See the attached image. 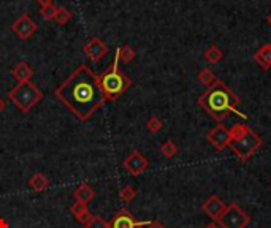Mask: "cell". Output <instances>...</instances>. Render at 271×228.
I'll list each match as a JSON object with an SVG mask.
<instances>
[{"label": "cell", "mask_w": 271, "mask_h": 228, "mask_svg": "<svg viewBox=\"0 0 271 228\" xmlns=\"http://www.w3.org/2000/svg\"><path fill=\"white\" fill-rule=\"evenodd\" d=\"M11 75L17 80V83L22 81H30V78L33 76V68L27 62H17L11 68Z\"/></svg>", "instance_id": "14"}, {"label": "cell", "mask_w": 271, "mask_h": 228, "mask_svg": "<svg viewBox=\"0 0 271 228\" xmlns=\"http://www.w3.org/2000/svg\"><path fill=\"white\" fill-rule=\"evenodd\" d=\"M91 217H92V214L89 213V209H87V211H86V213L80 214V216H78V217H75V219H76V221H78V222H80V224L86 225L87 222H89V221H91Z\"/></svg>", "instance_id": "27"}, {"label": "cell", "mask_w": 271, "mask_h": 228, "mask_svg": "<svg viewBox=\"0 0 271 228\" xmlns=\"http://www.w3.org/2000/svg\"><path fill=\"white\" fill-rule=\"evenodd\" d=\"M37 3L40 6H46V5H52V0H37Z\"/></svg>", "instance_id": "29"}, {"label": "cell", "mask_w": 271, "mask_h": 228, "mask_svg": "<svg viewBox=\"0 0 271 228\" xmlns=\"http://www.w3.org/2000/svg\"><path fill=\"white\" fill-rule=\"evenodd\" d=\"M54 94L81 122L91 119L95 111L107 102L100 84V76L95 75L86 64L78 67L57 87Z\"/></svg>", "instance_id": "1"}, {"label": "cell", "mask_w": 271, "mask_h": 228, "mask_svg": "<svg viewBox=\"0 0 271 228\" xmlns=\"http://www.w3.org/2000/svg\"><path fill=\"white\" fill-rule=\"evenodd\" d=\"M84 228H110V227H108V222L100 216H92L91 221L84 225Z\"/></svg>", "instance_id": "23"}, {"label": "cell", "mask_w": 271, "mask_h": 228, "mask_svg": "<svg viewBox=\"0 0 271 228\" xmlns=\"http://www.w3.org/2000/svg\"><path fill=\"white\" fill-rule=\"evenodd\" d=\"M108 46L107 43L100 38H92L84 45V54L89 57L92 62H100V60L107 56Z\"/></svg>", "instance_id": "11"}, {"label": "cell", "mask_w": 271, "mask_h": 228, "mask_svg": "<svg viewBox=\"0 0 271 228\" xmlns=\"http://www.w3.org/2000/svg\"><path fill=\"white\" fill-rule=\"evenodd\" d=\"M151 222H139L135 221V217L130 214L127 209H119V211L113 216V219L108 222L110 228H141L147 227Z\"/></svg>", "instance_id": "7"}, {"label": "cell", "mask_w": 271, "mask_h": 228, "mask_svg": "<svg viewBox=\"0 0 271 228\" xmlns=\"http://www.w3.org/2000/svg\"><path fill=\"white\" fill-rule=\"evenodd\" d=\"M87 211V205H84V203H80V201H75V203L70 206V213H72V216L73 217H78L80 214H83V213H86Z\"/></svg>", "instance_id": "26"}, {"label": "cell", "mask_w": 271, "mask_h": 228, "mask_svg": "<svg viewBox=\"0 0 271 228\" xmlns=\"http://www.w3.org/2000/svg\"><path fill=\"white\" fill-rule=\"evenodd\" d=\"M73 195H75V200L76 201H80V203H84L87 205L89 201L94 200L95 197V190L92 189V186H89L87 182H83L78 186V189L73 192Z\"/></svg>", "instance_id": "15"}, {"label": "cell", "mask_w": 271, "mask_h": 228, "mask_svg": "<svg viewBox=\"0 0 271 228\" xmlns=\"http://www.w3.org/2000/svg\"><path fill=\"white\" fill-rule=\"evenodd\" d=\"M197 80L208 89V87H211L217 81V78L214 76V73L209 68H203V70H200V73L197 75Z\"/></svg>", "instance_id": "19"}, {"label": "cell", "mask_w": 271, "mask_h": 228, "mask_svg": "<svg viewBox=\"0 0 271 228\" xmlns=\"http://www.w3.org/2000/svg\"><path fill=\"white\" fill-rule=\"evenodd\" d=\"M43 99V92L30 81L17 83L13 89L8 91V100L13 102L22 113H29L35 105Z\"/></svg>", "instance_id": "5"}, {"label": "cell", "mask_w": 271, "mask_h": 228, "mask_svg": "<svg viewBox=\"0 0 271 228\" xmlns=\"http://www.w3.org/2000/svg\"><path fill=\"white\" fill-rule=\"evenodd\" d=\"M135 197H136V190L132 186H126L119 192V198H121L122 203H132Z\"/></svg>", "instance_id": "22"}, {"label": "cell", "mask_w": 271, "mask_h": 228, "mask_svg": "<svg viewBox=\"0 0 271 228\" xmlns=\"http://www.w3.org/2000/svg\"><path fill=\"white\" fill-rule=\"evenodd\" d=\"M38 25L35 24V21L29 14H21L11 25V32H14L21 40H29L32 35L35 33Z\"/></svg>", "instance_id": "8"}, {"label": "cell", "mask_w": 271, "mask_h": 228, "mask_svg": "<svg viewBox=\"0 0 271 228\" xmlns=\"http://www.w3.org/2000/svg\"><path fill=\"white\" fill-rule=\"evenodd\" d=\"M225 203L224 201L217 197V195H211L209 197L205 203H203V206H202V209H203V213L208 216V217H211L213 221H217L221 216H222V213L225 211Z\"/></svg>", "instance_id": "12"}, {"label": "cell", "mask_w": 271, "mask_h": 228, "mask_svg": "<svg viewBox=\"0 0 271 228\" xmlns=\"http://www.w3.org/2000/svg\"><path fill=\"white\" fill-rule=\"evenodd\" d=\"M222 57H224V52H222V49L217 45H211L205 51V59H206V62H209V64L221 62Z\"/></svg>", "instance_id": "18"}, {"label": "cell", "mask_w": 271, "mask_h": 228, "mask_svg": "<svg viewBox=\"0 0 271 228\" xmlns=\"http://www.w3.org/2000/svg\"><path fill=\"white\" fill-rule=\"evenodd\" d=\"M5 107H6V103H5V100L0 97V113H2L3 110H5Z\"/></svg>", "instance_id": "31"}, {"label": "cell", "mask_w": 271, "mask_h": 228, "mask_svg": "<svg viewBox=\"0 0 271 228\" xmlns=\"http://www.w3.org/2000/svg\"><path fill=\"white\" fill-rule=\"evenodd\" d=\"M206 139L214 146L216 151L222 152L225 147H229V141H230V131L229 128H225L222 124H219L217 127L211 128L206 133Z\"/></svg>", "instance_id": "10"}, {"label": "cell", "mask_w": 271, "mask_h": 228, "mask_svg": "<svg viewBox=\"0 0 271 228\" xmlns=\"http://www.w3.org/2000/svg\"><path fill=\"white\" fill-rule=\"evenodd\" d=\"M198 105L202 107L216 122H222L229 114L248 119L246 114L238 111L240 99L233 94V91L224 81L217 80L211 87L198 97Z\"/></svg>", "instance_id": "2"}, {"label": "cell", "mask_w": 271, "mask_h": 228, "mask_svg": "<svg viewBox=\"0 0 271 228\" xmlns=\"http://www.w3.org/2000/svg\"><path fill=\"white\" fill-rule=\"evenodd\" d=\"M135 59V49L132 46H129V45H124V46H121L118 48L116 51V57H115V62H132V60Z\"/></svg>", "instance_id": "17"}, {"label": "cell", "mask_w": 271, "mask_h": 228, "mask_svg": "<svg viewBox=\"0 0 271 228\" xmlns=\"http://www.w3.org/2000/svg\"><path fill=\"white\" fill-rule=\"evenodd\" d=\"M146 128L149 130L151 133H157V131H160V128H162V120L157 116H151L146 122Z\"/></svg>", "instance_id": "24"}, {"label": "cell", "mask_w": 271, "mask_h": 228, "mask_svg": "<svg viewBox=\"0 0 271 228\" xmlns=\"http://www.w3.org/2000/svg\"><path fill=\"white\" fill-rule=\"evenodd\" d=\"M122 165H124V168L132 174V176H139V174H143L147 170L149 162L144 159V155L139 151H132L127 155V159Z\"/></svg>", "instance_id": "9"}, {"label": "cell", "mask_w": 271, "mask_h": 228, "mask_svg": "<svg viewBox=\"0 0 271 228\" xmlns=\"http://www.w3.org/2000/svg\"><path fill=\"white\" fill-rule=\"evenodd\" d=\"M0 228H10V225H8L5 219H0Z\"/></svg>", "instance_id": "30"}, {"label": "cell", "mask_w": 271, "mask_h": 228, "mask_svg": "<svg viewBox=\"0 0 271 228\" xmlns=\"http://www.w3.org/2000/svg\"><path fill=\"white\" fill-rule=\"evenodd\" d=\"M203 228H219L216 224H208V225H205Z\"/></svg>", "instance_id": "32"}, {"label": "cell", "mask_w": 271, "mask_h": 228, "mask_svg": "<svg viewBox=\"0 0 271 228\" xmlns=\"http://www.w3.org/2000/svg\"><path fill=\"white\" fill-rule=\"evenodd\" d=\"M217 224L222 228H248V225L251 224V217L237 203H230L225 208L222 216L217 219Z\"/></svg>", "instance_id": "6"}, {"label": "cell", "mask_w": 271, "mask_h": 228, "mask_svg": "<svg viewBox=\"0 0 271 228\" xmlns=\"http://www.w3.org/2000/svg\"><path fill=\"white\" fill-rule=\"evenodd\" d=\"M146 228H167V227H165L162 222H159V221H154V222H151L149 225H147Z\"/></svg>", "instance_id": "28"}, {"label": "cell", "mask_w": 271, "mask_h": 228, "mask_svg": "<svg viewBox=\"0 0 271 228\" xmlns=\"http://www.w3.org/2000/svg\"><path fill=\"white\" fill-rule=\"evenodd\" d=\"M254 60L262 70H270L271 68V43H265L264 46H260L256 51Z\"/></svg>", "instance_id": "13"}, {"label": "cell", "mask_w": 271, "mask_h": 228, "mask_svg": "<svg viewBox=\"0 0 271 228\" xmlns=\"http://www.w3.org/2000/svg\"><path fill=\"white\" fill-rule=\"evenodd\" d=\"M160 152L163 154V157H167V159H171L178 154V146L174 144V141L168 139V141H165L162 146H160Z\"/></svg>", "instance_id": "21"}, {"label": "cell", "mask_w": 271, "mask_h": 228, "mask_svg": "<svg viewBox=\"0 0 271 228\" xmlns=\"http://www.w3.org/2000/svg\"><path fill=\"white\" fill-rule=\"evenodd\" d=\"M230 151L238 157L240 162H246L251 159L264 144L262 138L251 127L244 124H235L230 130Z\"/></svg>", "instance_id": "3"}, {"label": "cell", "mask_w": 271, "mask_h": 228, "mask_svg": "<svg viewBox=\"0 0 271 228\" xmlns=\"http://www.w3.org/2000/svg\"><path fill=\"white\" fill-rule=\"evenodd\" d=\"M70 19H72V11L68 10V8L65 6H60L57 8V11H56V16H54V21L60 25H65Z\"/></svg>", "instance_id": "20"}, {"label": "cell", "mask_w": 271, "mask_h": 228, "mask_svg": "<svg viewBox=\"0 0 271 228\" xmlns=\"http://www.w3.org/2000/svg\"><path fill=\"white\" fill-rule=\"evenodd\" d=\"M48 186H49V179L46 178V174L43 173H35L29 179V187L33 192H43L48 189Z\"/></svg>", "instance_id": "16"}, {"label": "cell", "mask_w": 271, "mask_h": 228, "mask_svg": "<svg viewBox=\"0 0 271 228\" xmlns=\"http://www.w3.org/2000/svg\"><path fill=\"white\" fill-rule=\"evenodd\" d=\"M56 11H57V8H56L54 5H46V6H41V16L45 17L46 21L54 19Z\"/></svg>", "instance_id": "25"}, {"label": "cell", "mask_w": 271, "mask_h": 228, "mask_svg": "<svg viewBox=\"0 0 271 228\" xmlns=\"http://www.w3.org/2000/svg\"><path fill=\"white\" fill-rule=\"evenodd\" d=\"M100 84L105 94L107 102H115L124 94L130 86H132V80L119 70V64L113 62L100 76Z\"/></svg>", "instance_id": "4"}, {"label": "cell", "mask_w": 271, "mask_h": 228, "mask_svg": "<svg viewBox=\"0 0 271 228\" xmlns=\"http://www.w3.org/2000/svg\"><path fill=\"white\" fill-rule=\"evenodd\" d=\"M267 22H268V24H270V25H271V14H270V16H268V17H267Z\"/></svg>", "instance_id": "33"}]
</instances>
